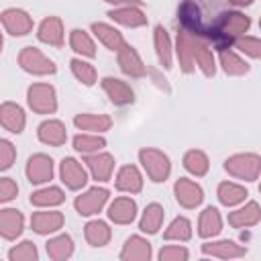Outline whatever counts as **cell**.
Here are the masks:
<instances>
[{
    "instance_id": "cell-11",
    "label": "cell",
    "mask_w": 261,
    "mask_h": 261,
    "mask_svg": "<svg viewBox=\"0 0 261 261\" xmlns=\"http://www.w3.org/2000/svg\"><path fill=\"white\" fill-rule=\"evenodd\" d=\"M102 88H104L106 96L110 98V102H112L114 106H128V104L135 102V92H133V88H130L126 82L118 80V77H110V75L104 77V80H102Z\"/></svg>"
},
{
    "instance_id": "cell-41",
    "label": "cell",
    "mask_w": 261,
    "mask_h": 261,
    "mask_svg": "<svg viewBox=\"0 0 261 261\" xmlns=\"http://www.w3.org/2000/svg\"><path fill=\"white\" fill-rule=\"evenodd\" d=\"M102 147H106V141L98 135H75L73 137V149L80 153L90 155V153L100 151Z\"/></svg>"
},
{
    "instance_id": "cell-3",
    "label": "cell",
    "mask_w": 261,
    "mask_h": 261,
    "mask_svg": "<svg viewBox=\"0 0 261 261\" xmlns=\"http://www.w3.org/2000/svg\"><path fill=\"white\" fill-rule=\"evenodd\" d=\"M139 161L143 165V169L147 171L149 179L155 181V184H161L169 177V171H171V163H169V157L159 151V149H141L139 151Z\"/></svg>"
},
{
    "instance_id": "cell-39",
    "label": "cell",
    "mask_w": 261,
    "mask_h": 261,
    "mask_svg": "<svg viewBox=\"0 0 261 261\" xmlns=\"http://www.w3.org/2000/svg\"><path fill=\"white\" fill-rule=\"evenodd\" d=\"M69 45H71V49H73L75 53H80V55H84V57H94V55H96V45H94V41H92L90 35H88L86 31H82V29H73V31L69 33Z\"/></svg>"
},
{
    "instance_id": "cell-24",
    "label": "cell",
    "mask_w": 261,
    "mask_h": 261,
    "mask_svg": "<svg viewBox=\"0 0 261 261\" xmlns=\"http://www.w3.org/2000/svg\"><path fill=\"white\" fill-rule=\"evenodd\" d=\"M116 190L139 194L143 190V175L135 165H122L116 173Z\"/></svg>"
},
{
    "instance_id": "cell-35",
    "label": "cell",
    "mask_w": 261,
    "mask_h": 261,
    "mask_svg": "<svg viewBox=\"0 0 261 261\" xmlns=\"http://www.w3.org/2000/svg\"><path fill=\"white\" fill-rule=\"evenodd\" d=\"M63 200H65V194L61 192V188H55V186L37 190V192H33V196H31V204H33V206H39V208L59 206V204H63Z\"/></svg>"
},
{
    "instance_id": "cell-13",
    "label": "cell",
    "mask_w": 261,
    "mask_h": 261,
    "mask_svg": "<svg viewBox=\"0 0 261 261\" xmlns=\"http://www.w3.org/2000/svg\"><path fill=\"white\" fill-rule=\"evenodd\" d=\"M192 55H194V61L196 65L202 69V73L206 77H212L216 73V63H214V55H212V49L208 47V43L198 37V35H192Z\"/></svg>"
},
{
    "instance_id": "cell-42",
    "label": "cell",
    "mask_w": 261,
    "mask_h": 261,
    "mask_svg": "<svg viewBox=\"0 0 261 261\" xmlns=\"http://www.w3.org/2000/svg\"><path fill=\"white\" fill-rule=\"evenodd\" d=\"M69 65H71L73 75H75L84 86H94V84H96V67H94L92 63L82 61V59H71Z\"/></svg>"
},
{
    "instance_id": "cell-4",
    "label": "cell",
    "mask_w": 261,
    "mask_h": 261,
    "mask_svg": "<svg viewBox=\"0 0 261 261\" xmlns=\"http://www.w3.org/2000/svg\"><path fill=\"white\" fill-rule=\"evenodd\" d=\"M27 102L37 114H53L57 110V96L51 84H33L27 90Z\"/></svg>"
},
{
    "instance_id": "cell-33",
    "label": "cell",
    "mask_w": 261,
    "mask_h": 261,
    "mask_svg": "<svg viewBox=\"0 0 261 261\" xmlns=\"http://www.w3.org/2000/svg\"><path fill=\"white\" fill-rule=\"evenodd\" d=\"M218 59H220V65H222L224 73H228V75H245V73H249V69H251L245 59H241L234 51H230V49H226V47L220 49Z\"/></svg>"
},
{
    "instance_id": "cell-21",
    "label": "cell",
    "mask_w": 261,
    "mask_h": 261,
    "mask_svg": "<svg viewBox=\"0 0 261 261\" xmlns=\"http://www.w3.org/2000/svg\"><path fill=\"white\" fill-rule=\"evenodd\" d=\"M37 137L41 143L51 145V147H61L67 141V130L63 126V122L59 120H45L39 124L37 128Z\"/></svg>"
},
{
    "instance_id": "cell-49",
    "label": "cell",
    "mask_w": 261,
    "mask_h": 261,
    "mask_svg": "<svg viewBox=\"0 0 261 261\" xmlns=\"http://www.w3.org/2000/svg\"><path fill=\"white\" fill-rule=\"evenodd\" d=\"M228 2H232L234 6H249L253 0H228Z\"/></svg>"
},
{
    "instance_id": "cell-46",
    "label": "cell",
    "mask_w": 261,
    "mask_h": 261,
    "mask_svg": "<svg viewBox=\"0 0 261 261\" xmlns=\"http://www.w3.org/2000/svg\"><path fill=\"white\" fill-rule=\"evenodd\" d=\"M190 257L188 249L179 247V245H169V247H163L159 251V259L161 261H186Z\"/></svg>"
},
{
    "instance_id": "cell-26",
    "label": "cell",
    "mask_w": 261,
    "mask_h": 261,
    "mask_svg": "<svg viewBox=\"0 0 261 261\" xmlns=\"http://www.w3.org/2000/svg\"><path fill=\"white\" fill-rule=\"evenodd\" d=\"M175 53L179 59V67L184 73H192L196 69V61L192 55V33L188 31H179L177 33V45H175Z\"/></svg>"
},
{
    "instance_id": "cell-50",
    "label": "cell",
    "mask_w": 261,
    "mask_h": 261,
    "mask_svg": "<svg viewBox=\"0 0 261 261\" xmlns=\"http://www.w3.org/2000/svg\"><path fill=\"white\" fill-rule=\"evenodd\" d=\"M259 27H261V20H259Z\"/></svg>"
},
{
    "instance_id": "cell-25",
    "label": "cell",
    "mask_w": 261,
    "mask_h": 261,
    "mask_svg": "<svg viewBox=\"0 0 261 261\" xmlns=\"http://www.w3.org/2000/svg\"><path fill=\"white\" fill-rule=\"evenodd\" d=\"M108 16H110L112 20H116L118 24H124V27H130V29H137V27L147 24V14H145L139 6L114 8V10L108 12Z\"/></svg>"
},
{
    "instance_id": "cell-15",
    "label": "cell",
    "mask_w": 261,
    "mask_h": 261,
    "mask_svg": "<svg viewBox=\"0 0 261 261\" xmlns=\"http://www.w3.org/2000/svg\"><path fill=\"white\" fill-rule=\"evenodd\" d=\"M65 222V216L59 210H47V212H35L31 216V226L37 234H51L57 232Z\"/></svg>"
},
{
    "instance_id": "cell-12",
    "label": "cell",
    "mask_w": 261,
    "mask_h": 261,
    "mask_svg": "<svg viewBox=\"0 0 261 261\" xmlns=\"http://www.w3.org/2000/svg\"><path fill=\"white\" fill-rule=\"evenodd\" d=\"M116 53H118V65H120L122 73H126L130 77H143L147 73V65L143 63V59L139 57L135 47L124 43Z\"/></svg>"
},
{
    "instance_id": "cell-48",
    "label": "cell",
    "mask_w": 261,
    "mask_h": 261,
    "mask_svg": "<svg viewBox=\"0 0 261 261\" xmlns=\"http://www.w3.org/2000/svg\"><path fill=\"white\" fill-rule=\"evenodd\" d=\"M108 4H122V6H141L143 0H104Z\"/></svg>"
},
{
    "instance_id": "cell-51",
    "label": "cell",
    "mask_w": 261,
    "mask_h": 261,
    "mask_svg": "<svg viewBox=\"0 0 261 261\" xmlns=\"http://www.w3.org/2000/svg\"><path fill=\"white\" fill-rule=\"evenodd\" d=\"M259 192H261V186H259Z\"/></svg>"
},
{
    "instance_id": "cell-5",
    "label": "cell",
    "mask_w": 261,
    "mask_h": 261,
    "mask_svg": "<svg viewBox=\"0 0 261 261\" xmlns=\"http://www.w3.org/2000/svg\"><path fill=\"white\" fill-rule=\"evenodd\" d=\"M18 65L33 75H51L57 71V65L37 47H24L18 53Z\"/></svg>"
},
{
    "instance_id": "cell-14",
    "label": "cell",
    "mask_w": 261,
    "mask_h": 261,
    "mask_svg": "<svg viewBox=\"0 0 261 261\" xmlns=\"http://www.w3.org/2000/svg\"><path fill=\"white\" fill-rule=\"evenodd\" d=\"M92 173L94 179L98 181H108L112 177V171H114V157L110 153H90L84 161Z\"/></svg>"
},
{
    "instance_id": "cell-22",
    "label": "cell",
    "mask_w": 261,
    "mask_h": 261,
    "mask_svg": "<svg viewBox=\"0 0 261 261\" xmlns=\"http://www.w3.org/2000/svg\"><path fill=\"white\" fill-rule=\"evenodd\" d=\"M261 220V206L257 202H247L243 208L228 214V224L234 228H249Z\"/></svg>"
},
{
    "instance_id": "cell-23",
    "label": "cell",
    "mask_w": 261,
    "mask_h": 261,
    "mask_svg": "<svg viewBox=\"0 0 261 261\" xmlns=\"http://www.w3.org/2000/svg\"><path fill=\"white\" fill-rule=\"evenodd\" d=\"M137 216V204L130 198H116L110 206H108V218L114 224H130Z\"/></svg>"
},
{
    "instance_id": "cell-9",
    "label": "cell",
    "mask_w": 261,
    "mask_h": 261,
    "mask_svg": "<svg viewBox=\"0 0 261 261\" xmlns=\"http://www.w3.org/2000/svg\"><path fill=\"white\" fill-rule=\"evenodd\" d=\"M173 194H175L177 204L184 206V208H198V206L202 204V200H204L202 188H200L196 181L188 179V177H179V179L175 181Z\"/></svg>"
},
{
    "instance_id": "cell-28",
    "label": "cell",
    "mask_w": 261,
    "mask_h": 261,
    "mask_svg": "<svg viewBox=\"0 0 261 261\" xmlns=\"http://www.w3.org/2000/svg\"><path fill=\"white\" fill-rule=\"evenodd\" d=\"M92 33L98 37V41L110 49V51H118L124 45V39L120 35V31H116L114 27L106 24V22H92Z\"/></svg>"
},
{
    "instance_id": "cell-45",
    "label": "cell",
    "mask_w": 261,
    "mask_h": 261,
    "mask_svg": "<svg viewBox=\"0 0 261 261\" xmlns=\"http://www.w3.org/2000/svg\"><path fill=\"white\" fill-rule=\"evenodd\" d=\"M14 159H16V149H14V145H12L10 141L2 139V141H0V169H2V171L10 169L12 163H14Z\"/></svg>"
},
{
    "instance_id": "cell-38",
    "label": "cell",
    "mask_w": 261,
    "mask_h": 261,
    "mask_svg": "<svg viewBox=\"0 0 261 261\" xmlns=\"http://www.w3.org/2000/svg\"><path fill=\"white\" fill-rule=\"evenodd\" d=\"M184 167L196 175V177H202L208 173V167H210V161H208V155L200 149H192L184 155Z\"/></svg>"
},
{
    "instance_id": "cell-20",
    "label": "cell",
    "mask_w": 261,
    "mask_h": 261,
    "mask_svg": "<svg viewBox=\"0 0 261 261\" xmlns=\"http://www.w3.org/2000/svg\"><path fill=\"white\" fill-rule=\"evenodd\" d=\"M41 43H47L51 47H61L63 45V22L59 16H47L43 18V22L39 24V33H37Z\"/></svg>"
},
{
    "instance_id": "cell-36",
    "label": "cell",
    "mask_w": 261,
    "mask_h": 261,
    "mask_svg": "<svg viewBox=\"0 0 261 261\" xmlns=\"http://www.w3.org/2000/svg\"><path fill=\"white\" fill-rule=\"evenodd\" d=\"M163 216H165V212L159 204H149L139 220V228L147 234H155L163 224Z\"/></svg>"
},
{
    "instance_id": "cell-31",
    "label": "cell",
    "mask_w": 261,
    "mask_h": 261,
    "mask_svg": "<svg viewBox=\"0 0 261 261\" xmlns=\"http://www.w3.org/2000/svg\"><path fill=\"white\" fill-rule=\"evenodd\" d=\"M84 237L92 247H104V245H108L112 230L104 220H90L84 226Z\"/></svg>"
},
{
    "instance_id": "cell-44",
    "label": "cell",
    "mask_w": 261,
    "mask_h": 261,
    "mask_svg": "<svg viewBox=\"0 0 261 261\" xmlns=\"http://www.w3.org/2000/svg\"><path fill=\"white\" fill-rule=\"evenodd\" d=\"M234 45L245 55H249L253 59H261V39H257V37H239V39H234Z\"/></svg>"
},
{
    "instance_id": "cell-47",
    "label": "cell",
    "mask_w": 261,
    "mask_h": 261,
    "mask_svg": "<svg viewBox=\"0 0 261 261\" xmlns=\"http://www.w3.org/2000/svg\"><path fill=\"white\" fill-rule=\"evenodd\" d=\"M16 194H18L16 181H12L10 177H0V202H10L16 198Z\"/></svg>"
},
{
    "instance_id": "cell-1",
    "label": "cell",
    "mask_w": 261,
    "mask_h": 261,
    "mask_svg": "<svg viewBox=\"0 0 261 261\" xmlns=\"http://www.w3.org/2000/svg\"><path fill=\"white\" fill-rule=\"evenodd\" d=\"M251 27V18L245 16L243 12H224L218 16V20L212 27L210 39H214L216 43H230L232 39H239L243 33H247Z\"/></svg>"
},
{
    "instance_id": "cell-8",
    "label": "cell",
    "mask_w": 261,
    "mask_h": 261,
    "mask_svg": "<svg viewBox=\"0 0 261 261\" xmlns=\"http://www.w3.org/2000/svg\"><path fill=\"white\" fill-rule=\"evenodd\" d=\"M59 175H61V181L65 184V188H69V190H82L88 184V173H86L84 165L73 157H65L59 163Z\"/></svg>"
},
{
    "instance_id": "cell-40",
    "label": "cell",
    "mask_w": 261,
    "mask_h": 261,
    "mask_svg": "<svg viewBox=\"0 0 261 261\" xmlns=\"http://www.w3.org/2000/svg\"><path fill=\"white\" fill-rule=\"evenodd\" d=\"M192 237V224L188 218L184 216H177L171 220V224L165 228L163 232V239L165 241H188Z\"/></svg>"
},
{
    "instance_id": "cell-6",
    "label": "cell",
    "mask_w": 261,
    "mask_h": 261,
    "mask_svg": "<svg viewBox=\"0 0 261 261\" xmlns=\"http://www.w3.org/2000/svg\"><path fill=\"white\" fill-rule=\"evenodd\" d=\"M108 196H110V192L106 188L96 186V188H90L84 194H80L75 198L73 206H75L80 216H92V214H98L104 208V204L108 202Z\"/></svg>"
},
{
    "instance_id": "cell-18",
    "label": "cell",
    "mask_w": 261,
    "mask_h": 261,
    "mask_svg": "<svg viewBox=\"0 0 261 261\" xmlns=\"http://www.w3.org/2000/svg\"><path fill=\"white\" fill-rule=\"evenodd\" d=\"M0 122L8 133H14V135L22 133L24 122H27L24 110L14 102H2V106H0Z\"/></svg>"
},
{
    "instance_id": "cell-32",
    "label": "cell",
    "mask_w": 261,
    "mask_h": 261,
    "mask_svg": "<svg viewBox=\"0 0 261 261\" xmlns=\"http://www.w3.org/2000/svg\"><path fill=\"white\" fill-rule=\"evenodd\" d=\"M47 249V255L49 259L53 261H63V259H69L71 253H73V241L69 234H59V237H53L47 241L45 245Z\"/></svg>"
},
{
    "instance_id": "cell-19",
    "label": "cell",
    "mask_w": 261,
    "mask_h": 261,
    "mask_svg": "<svg viewBox=\"0 0 261 261\" xmlns=\"http://www.w3.org/2000/svg\"><path fill=\"white\" fill-rule=\"evenodd\" d=\"M120 259L122 261H149L151 259V243L139 234L128 237L120 251Z\"/></svg>"
},
{
    "instance_id": "cell-30",
    "label": "cell",
    "mask_w": 261,
    "mask_h": 261,
    "mask_svg": "<svg viewBox=\"0 0 261 261\" xmlns=\"http://www.w3.org/2000/svg\"><path fill=\"white\" fill-rule=\"evenodd\" d=\"M179 20L184 24V31L192 33V35H206L204 29H202V20H200V10L194 2L186 0L181 6H179Z\"/></svg>"
},
{
    "instance_id": "cell-34",
    "label": "cell",
    "mask_w": 261,
    "mask_h": 261,
    "mask_svg": "<svg viewBox=\"0 0 261 261\" xmlns=\"http://www.w3.org/2000/svg\"><path fill=\"white\" fill-rule=\"evenodd\" d=\"M216 196H218V202H220V204H224V206H237V204L245 202V198L249 196V192H247L243 186H239V184L222 181V184L218 186Z\"/></svg>"
},
{
    "instance_id": "cell-7",
    "label": "cell",
    "mask_w": 261,
    "mask_h": 261,
    "mask_svg": "<svg viewBox=\"0 0 261 261\" xmlns=\"http://www.w3.org/2000/svg\"><path fill=\"white\" fill-rule=\"evenodd\" d=\"M2 27L8 35L12 37H24L33 31V18L29 16V12L20 10V8H6L0 16Z\"/></svg>"
},
{
    "instance_id": "cell-2",
    "label": "cell",
    "mask_w": 261,
    "mask_h": 261,
    "mask_svg": "<svg viewBox=\"0 0 261 261\" xmlns=\"http://www.w3.org/2000/svg\"><path fill=\"white\" fill-rule=\"evenodd\" d=\"M224 169L232 177H239L245 181H255L261 173V157L255 153H237L224 161Z\"/></svg>"
},
{
    "instance_id": "cell-10",
    "label": "cell",
    "mask_w": 261,
    "mask_h": 261,
    "mask_svg": "<svg viewBox=\"0 0 261 261\" xmlns=\"http://www.w3.org/2000/svg\"><path fill=\"white\" fill-rule=\"evenodd\" d=\"M27 177L35 186L49 181L53 177V159L45 153L31 155L29 161H27Z\"/></svg>"
},
{
    "instance_id": "cell-16",
    "label": "cell",
    "mask_w": 261,
    "mask_h": 261,
    "mask_svg": "<svg viewBox=\"0 0 261 261\" xmlns=\"http://www.w3.org/2000/svg\"><path fill=\"white\" fill-rule=\"evenodd\" d=\"M24 228V216L20 210L16 208H4L0 210V234L6 241H14L16 237H20Z\"/></svg>"
},
{
    "instance_id": "cell-43",
    "label": "cell",
    "mask_w": 261,
    "mask_h": 261,
    "mask_svg": "<svg viewBox=\"0 0 261 261\" xmlns=\"http://www.w3.org/2000/svg\"><path fill=\"white\" fill-rule=\"evenodd\" d=\"M8 259L10 261H37L39 251H37L33 241H22V243H18L16 247H12L8 251Z\"/></svg>"
},
{
    "instance_id": "cell-29",
    "label": "cell",
    "mask_w": 261,
    "mask_h": 261,
    "mask_svg": "<svg viewBox=\"0 0 261 261\" xmlns=\"http://www.w3.org/2000/svg\"><path fill=\"white\" fill-rule=\"evenodd\" d=\"M73 124L80 130L104 133V130H108L112 126V118L108 114H90V112H84V114H77L73 118Z\"/></svg>"
},
{
    "instance_id": "cell-27",
    "label": "cell",
    "mask_w": 261,
    "mask_h": 261,
    "mask_svg": "<svg viewBox=\"0 0 261 261\" xmlns=\"http://www.w3.org/2000/svg\"><path fill=\"white\" fill-rule=\"evenodd\" d=\"M220 230H222L220 212L214 206L204 208V212L200 214V222H198V234L202 239H210V237H216Z\"/></svg>"
},
{
    "instance_id": "cell-17",
    "label": "cell",
    "mask_w": 261,
    "mask_h": 261,
    "mask_svg": "<svg viewBox=\"0 0 261 261\" xmlns=\"http://www.w3.org/2000/svg\"><path fill=\"white\" fill-rule=\"evenodd\" d=\"M202 253L210 255V257H218V259H237L247 255V249L237 245L234 241H212V243H204L202 245Z\"/></svg>"
},
{
    "instance_id": "cell-37",
    "label": "cell",
    "mask_w": 261,
    "mask_h": 261,
    "mask_svg": "<svg viewBox=\"0 0 261 261\" xmlns=\"http://www.w3.org/2000/svg\"><path fill=\"white\" fill-rule=\"evenodd\" d=\"M153 41H155V51H157L159 63H161L165 69H169V67H171V41H169L167 31H165L161 24L155 27Z\"/></svg>"
}]
</instances>
